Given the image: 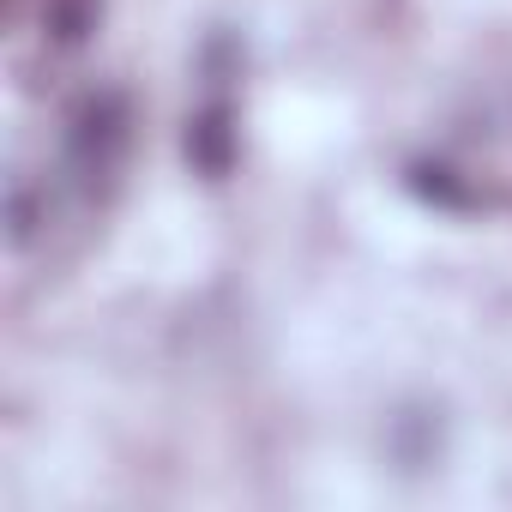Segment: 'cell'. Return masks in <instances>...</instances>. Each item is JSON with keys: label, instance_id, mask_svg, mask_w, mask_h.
Listing matches in <instances>:
<instances>
[{"label": "cell", "instance_id": "cell-1", "mask_svg": "<svg viewBox=\"0 0 512 512\" xmlns=\"http://www.w3.org/2000/svg\"><path fill=\"white\" fill-rule=\"evenodd\" d=\"M67 145H73V163H79L85 175H103V169L121 157V145H127V97H121V91H91V97L73 109Z\"/></svg>", "mask_w": 512, "mask_h": 512}, {"label": "cell", "instance_id": "cell-2", "mask_svg": "<svg viewBox=\"0 0 512 512\" xmlns=\"http://www.w3.org/2000/svg\"><path fill=\"white\" fill-rule=\"evenodd\" d=\"M187 157H193L199 175H229V163H235V127H229L223 109H205L187 127Z\"/></svg>", "mask_w": 512, "mask_h": 512}, {"label": "cell", "instance_id": "cell-3", "mask_svg": "<svg viewBox=\"0 0 512 512\" xmlns=\"http://www.w3.org/2000/svg\"><path fill=\"white\" fill-rule=\"evenodd\" d=\"M49 31L61 37V43H85L91 31H97V0H49Z\"/></svg>", "mask_w": 512, "mask_h": 512}]
</instances>
